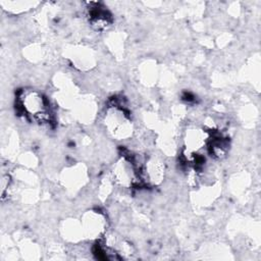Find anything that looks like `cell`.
<instances>
[{"label": "cell", "mask_w": 261, "mask_h": 261, "mask_svg": "<svg viewBox=\"0 0 261 261\" xmlns=\"http://www.w3.org/2000/svg\"><path fill=\"white\" fill-rule=\"evenodd\" d=\"M22 107L25 112L34 116L38 121L44 122L49 120V113L45 100L40 94L36 92L25 94L22 100Z\"/></svg>", "instance_id": "6da1fadb"}]
</instances>
